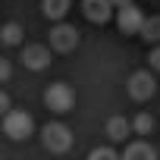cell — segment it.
<instances>
[{"label": "cell", "instance_id": "obj_18", "mask_svg": "<svg viewBox=\"0 0 160 160\" xmlns=\"http://www.w3.org/2000/svg\"><path fill=\"white\" fill-rule=\"evenodd\" d=\"M7 110H10V94H7V91H0V116H3Z\"/></svg>", "mask_w": 160, "mask_h": 160}, {"label": "cell", "instance_id": "obj_8", "mask_svg": "<svg viewBox=\"0 0 160 160\" xmlns=\"http://www.w3.org/2000/svg\"><path fill=\"white\" fill-rule=\"evenodd\" d=\"M113 3L110 0H82V13H85V19L88 22H98V25H104V22H110L113 19Z\"/></svg>", "mask_w": 160, "mask_h": 160}, {"label": "cell", "instance_id": "obj_5", "mask_svg": "<svg viewBox=\"0 0 160 160\" xmlns=\"http://www.w3.org/2000/svg\"><path fill=\"white\" fill-rule=\"evenodd\" d=\"M72 104H75V94L66 82H53L44 91V107L53 110V113H66V110H72Z\"/></svg>", "mask_w": 160, "mask_h": 160}, {"label": "cell", "instance_id": "obj_16", "mask_svg": "<svg viewBox=\"0 0 160 160\" xmlns=\"http://www.w3.org/2000/svg\"><path fill=\"white\" fill-rule=\"evenodd\" d=\"M148 66H151V72H160V44L151 50V57H148Z\"/></svg>", "mask_w": 160, "mask_h": 160}, {"label": "cell", "instance_id": "obj_19", "mask_svg": "<svg viewBox=\"0 0 160 160\" xmlns=\"http://www.w3.org/2000/svg\"><path fill=\"white\" fill-rule=\"evenodd\" d=\"M110 3H113V7L119 10V7H126V3H132V0H110Z\"/></svg>", "mask_w": 160, "mask_h": 160}, {"label": "cell", "instance_id": "obj_15", "mask_svg": "<svg viewBox=\"0 0 160 160\" xmlns=\"http://www.w3.org/2000/svg\"><path fill=\"white\" fill-rule=\"evenodd\" d=\"M88 160H122L113 148H94L91 154H88Z\"/></svg>", "mask_w": 160, "mask_h": 160}, {"label": "cell", "instance_id": "obj_4", "mask_svg": "<svg viewBox=\"0 0 160 160\" xmlns=\"http://www.w3.org/2000/svg\"><path fill=\"white\" fill-rule=\"evenodd\" d=\"M78 41H82V35H78L75 25H66V22H57L50 28V50L53 53H72L78 47Z\"/></svg>", "mask_w": 160, "mask_h": 160}, {"label": "cell", "instance_id": "obj_13", "mask_svg": "<svg viewBox=\"0 0 160 160\" xmlns=\"http://www.w3.org/2000/svg\"><path fill=\"white\" fill-rule=\"evenodd\" d=\"M148 44H160V16H144V25L138 32Z\"/></svg>", "mask_w": 160, "mask_h": 160}, {"label": "cell", "instance_id": "obj_3", "mask_svg": "<svg viewBox=\"0 0 160 160\" xmlns=\"http://www.w3.org/2000/svg\"><path fill=\"white\" fill-rule=\"evenodd\" d=\"M126 91H129V98L138 101V104L151 101V98L157 94V78H154V72H151V69H138V72H132L129 82H126Z\"/></svg>", "mask_w": 160, "mask_h": 160}, {"label": "cell", "instance_id": "obj_20", "mask_svg": "<svg viewBox=\"0 0 160 160\" xmlns=\"http://www.w3.org/2000/svg\"><path fill=\"white\" fill-rule=\"evenodd\" d=\"M0 160H3V157H0Z\"/></svg>", "mask_w": 160, "mask_h": 160}, {"label": "cell", "instance_id": "obj_9", "mask_svg": "<svg viewBox=\"0 0 160 160\" xmlns=\"http://www.w3.org/2000/svg\"><path fill=\"white\" fill-rule=\"evenodd\" d=\"M104 132H107L110 141H126V138L132 135V122H129L126 116H110L107 126H104Z\"/></svg>", "mask_w": 160, "mask_h": 160}, {"label": "cell", "instance_id": "obj_17", "mask_svg": "<svg viewBox=\"0 0 160 160\" xmlns=\"http://www.w3.org/2000/svg\"><path fill=\"white\" fill-rule=\"evenodd\" d=\"M10 75H13V66H10V60H7V57H0V82H7Z\"/></svg>", "mask_w": 160, "mask_h": 160}, {"label": "cell", "instance_id": "obj_10", "mask_svg": "<svg viewBox=\"0 0 160 160\" xmlns=\"http://www.w3.org/2000/svg\"><path fill=\"white\" fill-rule=\"evenodd\" d=\"M72 7V0H41V13L50 19V22H63L66 13Z\"/></svg>", "mask_w": 160, "mask_h": 160}, {"label": "cell", "instance_id": "obj_2", "mask_svg": "<svg viewBox=\"0 0 160 160\" xmlns=\"http://www.w3.org/2000/svg\"><path fill=\"white\" fill-rule=\"evenodd\" d=\"M41 144L50 151V154H66L72 148V132L66 122H47L41 129Z\"/></svg>", "mask_w": 160, "mask_h": 160}, {"label": "cell", "instance_id": "obj_7", "mask_svg": "<svg viewBox=\"0 0 160 160\" xmlns=\"http://www.w3.org/2000/svg\"><path fill=\"white\" fill-rule=\"evenodd\" d=\"M50 53H53V50H50V47H44V44H28V47L22 50V57H19V60H22V66H25V69L41 72V69H47V66H50V60H53Z\"/></svg>", "mask_w": 160, "mask_h": 160}, {"label": "cell", "instance_id": "obj_12", "mask_svg": "<svg viewBox=\"0 0 160 160\" xmlns=\"http://www.w3.org/2000/svg\"><path fill=\"white\" fill-rule=\"evenodd\" d=\"M22 38H25V32H22V25H19V22H7L3 28H0V41H3L7 47H19V44H22Z\"/></svg>", "mask_w": 160, "mask_h": 160}, {"label": "cell", "instance_id": "obj_6", "mask_svg": "<svg viewBox=\"0 0 160 160\" xmlns=\"http://www.w3.org/2000/svg\"><path fill=\"white\" fill-rule=\"evenodd\" d=\"M116 25H119L122 35H138L141 25H144V13H141L135 3H126V7L116 10Z\"/></svg>", "mask_w": 160, "mask_h": 160}, {"label": "cell", "instance_id": "obj_1", "mask_svg": "<svg viewBox=\"0 0 160 160\" xmlns=\"http://www.w3.org/2000/svg\"><path fill=\"white\" fill-rule=\"evenodd\" d=\"M3 132H7L10 141H25V138H32V132H35L32 113H25V110H7V113H3Z\"/></svg>", "mask_w": 160, "mask_h": 160}, {"label": "cell", "instance_id": "obj_14", "mask_svg": "<svg viewBox=\"0 0 160 160\" xmlns=\"http://www.w3.org/2000/svg\"><path fill=\"white\" fill-rule=\"evenodd\" d=\"M154 126H157V122H154L151 113H138V116L132 119V132H135V135H151Z\"/></svg>", "mask_w": 160, "mask_h": 160}, {"label": "cell", "instance_id": "obj_11", "mask_svg": "<svg viewBox=\"0 0 160 160\" xmlns=\"http://www.w3.org/2000/svg\"><path fill=\"white\" fill-rule=\"evenodd\" d=\"M122 160H157V151L148 141H132L126 144V154H119Z\"/></svg>", "mask_w": 160, "mask_h": 160}]
</instances>
